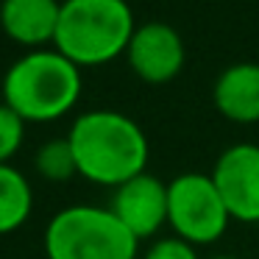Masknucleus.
I'll use <instances>...</instances> for the list:
<instances>
[{
	"label": "nucleus",
	"instance_id": "obj_13",
	"mask_svg": "<svg viewBox=\"0 0 259 259\" xmlns=\"http://www.w3.org/2000/svg\"><path fill=\"white\" fill-rule=\"evenodd\" d=\"M25 137V120L6 103H0V164H9V159L20 151Z\"/></svg>",
	"mask_w": 259,
	"mask_h": 259
},
{
	"label": "nucleus",
	"instance_id": "obj_4",
	"mask_svg": "<svg viewBox=\"0 0 259 259\" xmlns=\"http://www.w3.org/2000/svg\"><path fill=\"white\" fill-rule=\"evenodd\" d=\"M45 253L48 259H137L140 240L109 206L75 203L51 218Z\"/></svg>",
	"mask_w": 259,
	"mask_h": 259
},
{
	"label": "nucleus",
	"instance_id": "obj_2",
	"mask_svg": "<svg viewBox=\"0 0 259 259\" xmlns=\"http://www.w3.org/2000/svg\"><path fill=\"white\" fill-rule=\"evenodd\" d=\"M84 78L81 67L53 48L31 51L9 67L3 78V103L25 123H51L78 103Z\"/></svg>",
	"mask_w": 259,
	"mask_h": 259
},
{
	"label": "nucleus",
	"instance_id": "obj_3",
	"mask_svg": "<svg viewBox=\"0 0 259 259\" xmlns=\"http://www.w3.org/2000/svg\"><path fill=\"white\" fill-rule=\"evenodd\" d=\"M134 31L125 0H64L53 48L78 67H101L125 56Z\"/></svg>",
	"mask_w": 259,
	"mask_h": 259
},
{
	"label": "nucleus",
	"instance_id": "obj_5",
	"mask_svg": "<svg viewBox=\"0 0 259 259\" xmlns=\"http://www.w3.org/2000/svg\"><path fill=\"white\" fill-rule=\"evenodd\" d=\"M229 209L206 173H181L167 181V226L190 245H212L229 231Z\"/></svg>",
	"mask_w": 259,
	"mask_h": 259
},
{
	"label": "nucleus",
	"instance_id": "obj_10",
	"mask_svg": "<svg viewBox=\"0 0 259 259\" xmlns=\"http://www.w3.org/2000/svg\"><path fill=\"white\" fill-rule=\"evenodd\" d=\"M212 103L231 123H259V62L226 67L212 87Z\"/></svg>",
	"mask_w": 259,
	"mask_h": 259
},
{
	"label": "nucleus",
	"instance_id": "obj_14",
	"mask_svg": "<svg viewBox=\"0 0 259 259\" xmlns=\"http://www.w3.org/2000/svg\"><path fill=\"white\" fill-rule=\"evenodd\" d=\"M142 259H201V256H198L195 245L184 242L181 237H162L142 253Z\"/></svg>",
	"mask_w": 259,
	"mask_h": 259
},
{
	"label": "nucleus",
	"instance_id": "obj_11",
	"mask_svg": "<svg viewBox=\"0 0 259 259\" xmlns=\"http://www.w3.org/2000/svg\"><path fill=\"white\" fill-rule=\"evenodd\" d=\"M34 209V190L28 179L12 164H0V237L17 231Z\"/></svg>",
	"mask_w": 259,
	"mask_h": 259
},
{
	"label": "nucleus",
	"instance_id": "obj_6",
	"mask_svg": "<svg viewBox=\"0 0 259 259\" xmlns=\"http://www.w3.org/2000/svg\"><path fill=\"white\" fill-rule=\"evenodd\" d=\"M212 181L223 198L229 218L237 223H259V145L237 142L218 156Z\"/></svg>",
	"mask_w": 259,
	"mask_h": 259
},
{
	"label": "nucleus",
	"instance_id": "obj_9",
	"mask_svg": "<svg viewBox=\"0 0 259 259\" xmlns=\"http://www.w3.org/2000/svg\"><path fill=\"white\" fill-rule=\"evenodd\" d=\"M59 0H0V28L12 42L23 48L42 51L56 39Z\"/></svg>",
	"mask_w": 259,
	"mask_h": 259
},
{
	"label": "nucleus",
	"instance_id": "obj_15",
	"mask_svg": "<svg viewBox=\"0 0 259 259\" xmlns=\"http://www.w3.org/2000/svg\"><path fill=\"white\" fill-rule=\"evenodd\" d=\"M209 259H240V256H229V253H220V256H209Z\"/></svg>",
	"mask_w": 259,
	"mask_h": 259
},
{
	"label": "nucleus",
	"instance_id": "obj_12",
	"mask_svg": "<svg viewBox=\"0 0 259 259\" xmlns=\"http://www.w3.org/2000/svg\"><path fill=\"white\" fill-rule=\"evenodd\" d=\"M34 167L36 173L45 181H70L73 176H78V164H75V153L70 145L67 137H56V140H48L45 145L36 151L34 156Z\"/></svg>",
	"mask_w": 259,
	"mask_h": 259
},
{
	"label": "nucleus",
	"instance_id": "obj_1",
	"mask_svg": "<svg viewBox=\"0 0 259 259\" xmlns=\"http://www.w3.org/2000/svg\"><path fill=\"white\" fill-rule=\"evenodd\" d=\"M75 153L78 176L101 187H114L148 173V145L145 131L128 114L114 109H92L73 120L67 134Z\"/></svg>",
	"mask_w": 259,
	"mask_h": 259
},
{
	"label": "nucleus",
	"instance_id": "obj_7",
	"mask_svg": "<svg viewBox=\"0 0 259 259\" xmlns=\"http://www.w3.org/2000/svg\"><path fill=\"white\" fill-rule=\"evenodd\" d=\"M125 59H128L131 73L140 81L162 87L179 78V73L184 70L187 48L181 34L170 23L151 20V23L137 25L134 36L128 42V51H125Z\"/></svg>",
	"mask_w": 259,
	"mask_h": 259
},
{
	"label": "nucleus",
	"instance_id": "obj_8",
	"mask_svg": "<svg viewBox=\"0 0 259 259\" xmlns=\"http://www.w3.org/2000/svg\"><path fill=\"white\" fill-rule=\"evenodd\" d=\"M109 209L137 240H151L167 226V184L142 173L114 190Z\"/></svg>",
	"mask_w": 259,
	"mask_h": 259
}]
</instances>
